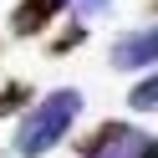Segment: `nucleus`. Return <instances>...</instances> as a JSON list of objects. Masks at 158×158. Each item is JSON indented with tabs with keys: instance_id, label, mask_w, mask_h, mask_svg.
Here are the masks:
<instances>
[{
	"instance_id": "nucleus-8",
	"label": "nucleus",
	"mask_w": 158,
	"mask_h": 158,
	"mask_svg": "<svg viewBox=\"0 0 158 158\" xmlns=\"http://www.w3.org/2000/svg\"><path fill=\"white\" fill-rule=\"evenodd\" d=\"M97 10H107V0H77V15H97Z\"/></svg>"
},
{
	"instance_id": "nucleus-7",
	"label": "nucleus",
	"mask_w": 158,
	"mask_h": 158,
	"mask_svg": "<svg viewBox=\"0 0 158 158\" xmlns=\"http://www.w3.org/2000/svg\"><path fill=\"white\" fill-rule=\"evenodd\" d=\"M82 41H87V26H66V31L51 41V51L61 56V51H72V46H82Z\"/></svg>"
},
{
	"instance_id": "nucleus-1",
	"label": "nucleus",
	"mask_w": 158,
	"mask_h": 158,
	"mask_svg": "<svg viewBox=\"0 0 158 158\" xmlns=\"http://www.w3.org/2000/svg\"><path fill=\"white\" fill-rule=\"evenodd\" d=\"M77 112H82V92H77V87H56V92H46L41 102H31V112L21 117L10 148H15L21 158L51 153V148L66 138V127L77 123Z\"/></svg>"
},
{
	"instance_id": "nucleus-6",
	"label": "nucleus",
	"mask_w": 158,
	"mask_h": 158,
	"mask_svg": "<svg viewBox=\"0 0 158 158\" xmlns=\"http://www.w3.org/2000/svg\"><path fill=\"white\" fill-rule=\"evenodd\" d=\"M127 107H133V112H158V77L138 82L133 92H127Z\"/></svg>"
},
{
	"instance_id": "nucleus-9",
	"label": "nucleus",
	"mask_w": 158,
	"mask_h": 158,
	"mask_svg": "<svg viewBox=\"0 0 158 158\" xmlns=\"http://www.w3.org/2000/svg\"><path fill=\"white\" fill-rule=\"evenodd\" d=\"M148 10H153V15H158V0H148Z\"/></svg>"
},
{
	"instance_id": "nucleus-5",
	"label": "nucleus",
	"mask_w": 158,
	"mask_h": 158,
	"mask_svg": "<svg viewBox=\"0 0 158 158\" xmlns=\"http://www.w3.org/2000/svg\"><path fill=\"white\" fill-rule=\"evenodd\" d=\"M21 107H31V87H26V82H5V87H0V117L21 112Z\"/></svg>"
},
{
	"instance_id": "nucleus-3",
	"label": "nucleus",
	"mask_w": 158,
	"mask_h": 158,
	"mask_svg": "<svg viewBox=\"0 0 158 158\" xmlns=\"http://www.w3.org/2000/svg\"><path fill=\"white\" fill-rule=\"evenodd\" d=\"M112 66L117 72H138V66H158V26H143L133 36L112 41Z\"/></svg>"
},
{
	"instance_id": "nucleus-4",
	"label": "nucleus",
	"mask_w": 158,
	"mask_h": 158,
	"mask_svg": "<svg viewBox=\"0 0 158 158\" xmlns=\"http://www.w3.org/2000/svg\"><path fill=\"white\" fill-rule=\"evenodd\" d=\"M66 5H72V0H21L10 10V31L15 36H41L46 26H51V15L66 10Z\"/></svg>"
},
{
	"instance_id": "nucleus-2",
	"label": "nucleus",
	"mask_w": 158,
	"mask_h": 158,
	"mask_svg": "<svg viewBox=\"0 0 158 158\" xmlns=\"http://www.w3.org/2000/svg\"><path fill=\"white\" fill-rule=\"evenodd\" d=\"M77 158H158V138L112 117V123H97L77 143Z\"/></svg>"
}]
</instances>
